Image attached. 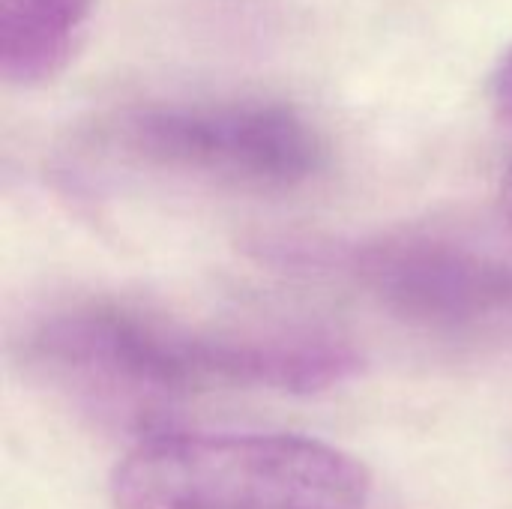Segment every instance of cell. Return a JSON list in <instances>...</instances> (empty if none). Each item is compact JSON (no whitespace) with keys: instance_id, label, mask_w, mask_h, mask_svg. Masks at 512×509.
I'll list each match as a JSON object with an SVG mask.
<instances>
[{"instance_id":"7a4b0ae2","label":"cell","mask_w":512,"mask_h":509,"mask_svg":"<svg viewBox=\"0 0 512 509\" xmlns=\"http://www.w3.org/2000/svg\"><path fill=\"white\" fill-rule=\"evenodd\" d=\"M114 509H366L369 468L291 432H162L111 471Z\"/></svg>"},{"instance_id":"6da1fadb","label":"cell","mask_w":512,"mask_h":509,"mask_svg":"<svg viewBox=\"0 0 512 509\" xmlns=\"http://www.w3.org/2000/svg\"><path fill=\"white\" fill-rule=\"evenodd\" d=\"M24 357L75 402L132 426L207 390L309 396L363 369V354L333 333L201 330L114 303L51 312L30 330Z\"/></svg>"},{"instance_id":"3957f363","label":"cell","mask_w":512,"mask_h":509,"mask_svg":"<svg viewBox=\"0 0 512 509\" xmlns=\"http://www.w3.org/2000/svg\"><path fill=\"white\" fill-rule=\"evenodd\" d=\"M105 165L234 189L282 192L321 174L327 144L270 99H159L102 117L84 138Z\"/></svg>"},{"instance_id":"5b68a950","label":"cell","mask_w":512,"mask_h":509,"mask_svg":"<svg viewBox=\"0 0 512 509\" xmlns=\"http://www.w3.org/2000/svg\"><path fill=\"white\" fill-rule=\"evenodd\" d=\"M93 0H0V75L12 87L51 81L75 54Z\"/></svg>"},{"instance_id":"8992f818","label":"cell","mask_w":512,"mask_h":509,"mask_svg":"<svg viewBox=\"0 0 512 509\" xmlns=\"http://www.w3.org/2000/svg\"><path fill=\"white\" fill-rule=\"evenodd\" d=\"M489 105L495 117L512 129V48L495 63L489 78Z\"/></svg>"},{"instance_id":"52a82bcc","label":"cell","mask_w":512,"mask_h":509,"mask_svg":"<svg viewBox=\"0 0 512 509\" xmlns=\"http://www.w3.org/2000/svg\"><path fill=\"white\" fill-rule=\"evenodd\" d=\"M501 204H504V213L512 222V162L510 168L504 171V180H501Z\"/></svg>"},{"instance_id":"277c9868","label":"cell","mask_w":512,"mask_h":509,"mask_svg":"<svg viewBox=\"0 0 512 509\" xmlns=\"http://www.w3.org/2000/svg\"><path fill=\"white\" fill-rule=\"evenodd\" d=\"M261 258L333 276L384 312L429 330H471L512 315V264L429 231H393L357 240L282 237Z\"/></svg>"}]
</instances>
